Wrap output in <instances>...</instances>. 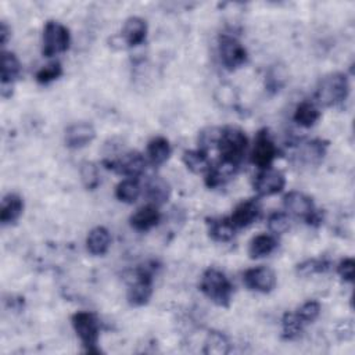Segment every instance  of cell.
<instances>
[{
	"label": "cell",
	"mask_w": 355,
	"mask_h": 355,
	"mask_svg": "<svg viewBox=\"0 0 355 355\" xmlns=\"http://www.w3.org/2000/svg\"><path fill=\"white\" fill-rule=\"evenodd\" d=\"M201 293L220 307L228 308L233 296V285L227 275L218 268H208L204 271L200 280Z\"/></svg>",
	"instance_id": "obj_1"
},
{
	"label": "cell",
	"mask_w": 355,
	"mask_h": 355,
	"mask_svg": "<svg viewBox=\"0 0 355 355\" xmlns=\"http://www.w3.org/2000/svg\"><path fill=\"white\" fill-rule=\"evenodd\" d=\"M217 148L220 150L221 161L239 168L249 149V139L240 128L225 126L221 130Z\"/></svg>",
	"instance_id": "obj_2"
},
{
	"label": "cell",
	"mask_w": 355,
	"mask_h": 355,
	"mask_svg": "<svg viewBox=\"0 0 355 355\" xmlns=\"http://www.w3.org/2000/svg\"><path fill=\"white\" fill-rule=\"evenodd\" d=\"M350 95V82L345 74L332 73L321 78L315 91V100L319 106L333 107L343 103Z\"/></svg>",
	"instance_id": "obj_3"
},
{
	"label": "cell",
	"mask_w": 355,
	"mask_h": 355,
	"mask_svg": "<svg viewBox=\"0 0 355 355\" xmlns=\"http://www.w3.org/2000/svg\"><path fill=\"white\" fill-rule=\"evenodd\" d=\"M71 323L88 354H99L100 322L93 312L78 311L71 317Z\"/></svg>",
	"instance_id": "obj_4"
},
{
	"label": "cell",
	"mask_w": 355,
	"mask_h": 355,
	"mask_svg": "<svg viewBox=\"0 0 355 355\" xmlns=\"http://www.w3.org/2000/svg\"><path fill=\"white\" fill-rule=\"evenodd\" d=\"M283 207L286 209V214L301 218L308 225L318 227L322 222L319 212L315 209L312 198L301 192L292 190L286 193L285 197H283Z\"/></svg>",
	"instance_id": "obj_5"
},
{
	"label": "cell",
	"mask_w": 355,
	"mask_h": 355,
	"mask_svg": "<svg viewBox=\"0 0 355 355\" xmlns=\"http://www.w3.org/2000/svg\"><path fill=\"white\" fill-rule=\"evenodd\" d=\"M153 266L144 265L139 266L135 272L133 283L128 289V303L132 307L146 306L153 295Z\"/></svg>",
	"instance_id": "obj_6"
},
{
	"label": "cell",
	"mask_w": 355,
	"mask_h": 355,
	"mask_svg": "<svg viewBox=\"0 0 355 355\" xmlns=\"http://www.w3.org/2000/svg\"><path fill=\"white\" fill-rule=\"evenodd\" d=\"M71 43L69 30L58 21H47L42 36V54L45 57H54L65 53Z\"/></svg>",
	"instance_id": "obj_7"
},
{
	"label": "cell",
	"mask_w": 355,
	"mask_h": 355,
	"mask_svg": "<svg viewBox=\"0 0 355 355\" xmlns=\"http://www.w3.org/2000/svg\"><path fill=\"white\" fill-rule=\"evenodd\" d=\"M146 159L139 152H126L118 159H107L103 165L125 178H137L146 170Z\"/></svg>",
	"instance_id": "obj_8"
},
{
	"label": "cell",
	"mask_w": 355,
	"mask_h": 355,
	"mask_svg": "<svg viewBox=\"0 0 355 355\" xmlns=\"http://www.w3.org/2000/svg\"><path fill=\"white\" fill-rule=\"evenodd\" d=\"M218 47L221 61L229 71H235L243 67L249 60L246 47L235 36L221 35L218 41Z\"/></svg>",
	"instance_id": "obj_9"
},
{
	"label": "cell",
	"mask_w": 355,
	"mask_h": 355,
	"mask_svg": "<svg viewBox=\"0 0 355 355\" xmlns=\"http://www.w3.org/2000/svg\"><path fill=\"white\" fill-rule=\"evenodd\" d=\"M276 157L277 148L275 141L271 139L268 129L258 130L254 140V148L251 150V163L260 170H266L272 167Z\"/></svg>",
	"instance_id": "obj_10"
},
{
	"label": "cell",
	"mask_w": 355,
	"mask_h": 355,
	"mask_svg": "<svg viewBox=\"0 0 355 355\" xmlns=\"http://www.w3.org/2000/svg\"><path fill=\"white\" fill-rule=\"evenodd\" d=\"M247 289L258 293H271L276 288V273L268 266L250 268L243 275Z\"/></svg>",
	"instance_id": "obj_11"
},
{
	"label": "cell",
	"mask_w": 355,
	"mask_h": 355,
	"mask_svg": "<svg viewBox=\"0 0 355 355\" xmlns=\"http://www.w3.org/2000/svg\"><path fill=\"white\" fill-rule=\"evenodd\" d=\"M254 190L258 193V196L268 197L280 193L286 186V178L285 174L279 170L266 168L261 170L258 175L254 179Z\"/></svg>",
	"instance_id": "obj_12"
},
{
	"label": "cell",
	"mask_w": 355,
	"mask_h": 355,
	"mask_svg": "<svg viewBox=\"0 0 355 355\" xmlns=\"http://www.w3.org/2000/svg\"><path fill=\"white\" fill-rule=\"evenodd\" d=\"M261 216L260 200L253 197L239 203L231 216V221L236 229H243L253 225Z\"/></svg>",
	"instance_id": "obj_13"
},
{
	"label": "cell",
	"mask_w": 355,
	"mask_h": 355,
	"mask_svg": "<svg viewBox=\"0 0 355 355\" xmlns=\"http://www.w3.org/2000/svg\"><path fill=\"white\" fill-rule=\"evenodd\" d=\"M161 221V212L154 204H148L136 209L129 218L130 227L137 232H148L157 227Z\"/></svg>",
	"instance_id": "obj_14"
},
{
	"label": "cell",
	"mask_w": 355,
	"mask_h": 355,
	"mask_svg": "<svg viewBox=\"0 0 355 355\" xmlns=\"http://www.w3.org/2000/svg\"><path fill=\"white\" fill-rule=\"evenodd\" d=\"M96 130L87 122L74 124L65 129V145L69 149H82L95 140Z\"/></svg>",
	"instance_id": "obj_15"
},
{
	"label": "cell",
	"mask_w": 355,
	"mask_h": 355,
	"mask_svg": "<svg viewBox=\"0 0 355 355\" xmlns=\"http://www.w3.org/2000/svg\"><path fill=\"white\" fill-rule=\"evenodd\" d=\"M24 211V200L17 193H9L2 200V207H0V222L2 225L16 224Z\"/></svg>",
	"instance_id": "obj_16"
},
{
	"label": "cell",
	"mask_w": 355,
	"mask_h": 355,
	"mask_svg": "<svg viewBox=\"0 0 355 355\" xmlns=\"http://www.w3.org/2000/svg\"><path fill=\"white\" fill-rule=\"evenodd\" d=\"M328 141L322 140V139H314V140H308L301 144L299 153H297V159L307 165H317L319 164L323 157L326 156L328 152Z\"/></svg>",
	"instance_id": "obj_17"
},
{
	"label": "cell",
	"mask_w": 355,
	"mask_h": 355,
	"mask_svg": "<svg viewBox=\"0 0 355 355\" xmlns=\"http://www.w3.org/2000/svg\"><path fill=\"white\" fill-rule=\"evenodd\" d=\"M148 36V23L140 19V17H129L124 27H122V39L124 42L133 47V46H139L146 41Z\"/></svg>",
	"instance_id": "obj_18"
},
{
	"label": "cell",
	"mask_w": 355,
	"mask_h": 355,
	"mask_svg": "<svg viewBox=\"0 0 355 355\" xmlns=\"http://www.w3.org/2000/svg\"><path fill=\"white\" fill-rule=\"evenodd\" d=\"M21 62L17 56L12 51L3 50L2 53V68H0V78H2V87H13L21 76Z\"/></svg>",
	"instance_id": "obj_19"
},
{
	"label": "cell",
	"mask_w": 355,
	"mask_h": 355,
	"mask_svg": "<svg viewBox=\"0 0 355 355\" xmlns=\"http://www.w3.org/2000/svg\"><path fill=\"white\" fill-rule=\"evenodd\" d=\"M207 228L209 238L220 243L231 242L236 233L231 218H207Z\"/></svg>",
	"instance_id": "obj_20"
},
{
	"label": "cell",
	"mask_w": 355,
	"mask_h": 355,
	"mask_svg": "<svg viewBox=\"0 0 355 355\" xmlns=\"http://www.w3.org/2000/svg\"><path fill=\"white\" fill-rule=\"evenodd\" d=\"M172 149L167 137L164 136H156L153 137L146 148V154L148 159L150 161V164H153L154 167L163 165L170 157H171Z\"/></svg>",
	"instance_id": "obj_21"
},
{
	"label": "cell",
	"mask_w": 355,
	"mask_h": 355,
	"mask_svg": "<svg viewBox=\"0 0 355 355\" xmlns=\"http://www.w3.org/2000/svg\"><path fill=\"white\" fill-rule=\"evenodd\" d=\"M111 244V235L107 228L96 227L93 228L87 238V250L92 255H104Z\"/></svg>",
	"instance_id": "obj_22"
},
{
	"label": "cell",
	"mask_w": 355,
	"mask_h": 355,
	"mask_svg": "<svg viewBox=\"0 0 355 355\" xmlns=\"http://www.w3.org/2000/svg\"><path fill=\"white\" fill-rule=\"evenodd\" d=\"M238 167L231 165L220 160L217 165H212L211 170L205 174V186L209 189H216L225 185L236 174Z\"/></svg>",
	"instance_id": "obj_23"
},
{
	"label": "cell",
	"mask_w": 355,
	"mask_h": 355,
	"mask_svg": "<svg viewBox=\"0 0 355 355\" xmlns=\"http://www.w3.org/2000/svg\"><path fill=\"white\" fill-rule=\"evenodd\" d=\"M277 247L276 236L271 233H261L251 239L249 244V255L251 260H258L268 257L272 254Z\"/></svg>",
	"instance_id": "obj_24"
},
{
	"label": "cell",
	"mask_w": 355,
	"mask_h": 355,
	"mask_svg": "<svg viewBox=\"0 0 355 355\" xmlns=\"http://www.w3.org/2000/svg\"><path fill=\"white\" fill-rule=\"evenodd\" d=\"M146 196L157 207L167 203L171 196L170 183L161 176H152L146 185Z\"/></svg>",
	"instance_id": "obj_25"
},
{
	"label": "cell",
	"mask_w": 355,
	"mask_h": 355,
	"mask_svg": "<svg viewBox=\"0 0 355 355\" xmlns=\"http://www.w3.org/2000/svg\"><path fill=\"white\" fill-rule=\"evenodd\" d=\"M183 164L189 171L193 174H207L212 164L207 154V152L198 149V150H186L182 156Z\"/></svg>",
	"instance_id": "obj_26"
},
{
	"label": "cell",
	"mask_w": 355,
	"mask_h": 355,
	"mask_svg": "<svg viewBox=\"0 0 355 355\" xmlns=\"http://www.w3.org/2000/svg\"><path fill=\"white\" fill-rule=\"evenodd\" d=\"M295 121L300 125V126H304V128H311L314 126L319 118H321V111L319 108L311 103V102H301L297 107H296V111H295V115H293Z\"/></svg>",
	"instance_id": "obj_27"
},
{
	"label": "cell",
	"mask_w": 355,
	"mask_h": 355,
	"mask_svg": "<svg viewBox=\"0 0 355 355\" xmlns=\"http://www.w3.org/2000/svg\"><path fill=\"white\" fill-rule=\"evenodd\" d=\"M141 193V187L136 178H125L115 187V197L126 204H133Z\"/></svg>",
	"instance_id": "obj_28"
},
{
	"label": "cell",
	"mask_w": 355,
	"mask_h": 355,
	"mask_svg": "<svg viewBox=\"0 0 355 355\" xmlns=\"http://www.w3.org/2000/svg\"><path fill=\"white\" fill-rule=\"evenodd\" d=\"M231 351L229 341L225 334L220 332H211L205 340L203 352L207 355H225Z\"/></svg>",
	"instance_id": "obj_29"
},
{
	"label": "cell",
	"mask_w": 355,
	"mask_h": 355,
	"mask_svg": "<svg viewBox=\"0 0 355 355\" xmlns=\"http://www.w3.org/2000/svg\"><path fill=\"white\" fill-rule=\"evenodd\" d=\"M303 326L304 323L299 319L296 314L286 312L282 318V337L283 340H296L301 336L303 333Z\"/></svg>",
	"instance_id": "obj_30"
},
{
	"label": "cell",
	"mask_w": 355,
	"mask_h": 355,
	"mask_svg": "<svg viewBox=\"0 0 355 355\" xmlns=\"http://www.w3.org/2000/svg\"><path fill=\"white\" fill-rule=\"evenodd\" d=\"M288 81V74L283 67L280 65H273L268 71L266 78H265V88L271 93L279 92L283 87H285Z\"/></svg>",
	"instance_id": "obj_31"
},
{
	"label": "cell",
	"mask_w": 355,
	"mask_h": 355,
	"mask_svg": "<svg viewBox=\"0 0 355 355\" xmlns=\"http://www.w3.org/2000/svg\"><path fill=\"white\" fill-rule=\"evenodd\" d=\"M268 229L271 235L279 236L290 229V218L286 212H273L268 218Z\"/></svg>",
	"instance_id": "obj_32"
},
{
	"label": "cell",
	"mask_w": 355,
	"mask_h": 355,
	"mask_svg": "<svg viewBox=\"0 0 355 355\" xmlns=\"http://www.w3.org/2000/svg\"><path fill=\"white\" fill-rule=\"evenodd\" d=\"M61 76H62L61 64L58 61H53V62L42 67L38 71L36 76H35V80L41 85H47V84L58 80Z\"/></svg>",
	"instance_id": "obj_33"
},
{
	"label": "cell",
	"mask_w": 355,
	"mask_h": 355,
	"mask_svg": "<svg viewBox=\"0 0 355 355\" xmlns=\"http://www.w3.org/2000/svg\"><path fill=\"white\" fill-rule=\"evenodd\" d=\"M81 179L88 190H96L100 185V175L96 164L85 161L81 165Z\"/></svg>",
	"instance_id": "obj_34"
},
{
	"label": "cell",
	"mask_w": 355,
	"mask_h": 355,
	"mask_svg": "<svg viewBox=\"0 0 355 355\" xmlns=\"http://www.w3.org/2000/svg\"><path fill=\"white\" fill-rule=\"evenodd\" d=\"M332 266V264L325 260V258H312V260H307L303 264L297 265V272L301 276H310L314 273H322L329 271Z\"/></svg>",
	"instance_id": "obj_35"
},
{
	"label": "cell",
	"mask_w": 355,
	"mask_h": 355,
	"mask_svg": "<svg viewBox=\"0 0 355 355\" xmlns=\"http://www.w3.org/2000/svg\"><path fill=\"white\" fill-rule=\"evenodd\" d=\"M221 130L222 128H207L204 130L200 132L198 135V146L201 150L207 152L208 149H212L214 146L218 145V140L221 136Z\"/></svg>",
	"instance_id": "obj_36"
},
{
	"label": "cell",
	"mask_w": 355,
	"mask_h": 355,
	"mask_svg": "<svg viewBox=\"0 0 355 355\" xmlns=\"http://www.w3.org/2000/svg\"><path fill=\"white\" fill-rule=\"evenodd\" d=\"M319 314H321V304L315 300H310V301L304 303L296 312V315L304 325L312 323L314 321H317Z\"/></svg>",
	"instance_id": "obj_37"
},
{
	"label": "cell",
	"mask_w": 355,
	"mask_h": 355,
	"mask_svg": "<svg viewBox=\"0 0 355 355\" xmlns=\"http://www.w3.org/2000/svg\"><path fill=\"white\" fill-rule=\"evenodd\" d=\"M354 271H355V262H354V258H344L339 262L337 265V273L339 276L348 282V283H352L354 282Z\"/></svg>",
	"instance_id": "obj_38"
},
{
	"label": "cell",
	"mask_w": 355,
	"mask_h": 355,
	"mask_svg": "<svg viewBox=\"0 0 355 355\" xmlns=\"http://www.w3.org/2000/svg\"><path fill=\"white\" fill-rule=\"evenodd\" d=\"M337 334H339L340 340H350L352 337V334H354L352 322L344 321V328L341 330H337Z\"/></svg>",
	"instance_id": "obj_39"
},
{
	"label": "cell",
	"mask_w": 355,
	"mask_h": 355,
	"mask_svg": "<svg viewBox=\"0 0 355 355\" xmlns=\"http://www.w3.org/2000/svg\"><path fill=\"white\" fill-rule=\"evenodd\" d=\"M10 36H12V30L8 27L5 21H2V24H0V42H2V46L8 45Z\"/></svg>",
	"instance_id": "obj_40"
}]
</instances>
